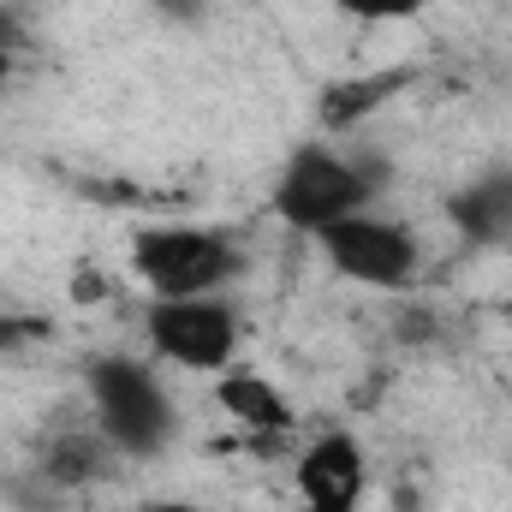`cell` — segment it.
Listing matches in <instances>:
<instances>
[{
  "instance_id": "4fadbf2b",
  "label": "cell",
  "mask_w": 512,
  "mask_h": 512,
  "mask_svg": "<svg viewBox=\"0 0 512 512\" xmlns=\"http://www.w3.org/2000/svg\"><path fill=\"white\" fill-rule=\"evenodd\" d=\"M143 6H155L161 18H173V24H197L215 0H143Z\"/></svg>"
},
{
  "instance_id": "8992f818",
  "label": "cell",
  "mask_w": 512,
  "mask_h": 512,
  "mask_svg": "<svg viewBox=\"0 0 512 512\" xmlns=\"http://www.w3.org/2000/svg\"><path fill=\"white\" fill-rule=\"evenodd\" d=\"M292 483H298L304 512H364V495H370L364 441L346 429H322L316 441L292 453Z\"/></svg>"
},
{
  "instance_id": "30bf717a",
  "label": "cell",
  "mask_w": 512,
  "mask_h": 512,
  "mask_svg": "<svg viewBox=\"0 0 512 512\" xmlns=\"http://www.w3.org/2000/svg\"><path fill=\"white\" fill-rule=\"evenodd\" d=\"M411 66H387V72H352V78H334L322 96H316V120L328 137H346V131H358L370 114H382L387 102L399 96V90H411Z\"/></svg>"
},
{
  "instance_id": "9a60e30c",
  "label": "cell",
  "mask_w": 512,
  "mask_h": 512,
  "mask_svg": "<svg viewBox=\"0 0 512 512\" xmlns=\"http://www.w3.org/2000/svg\"><path fill=\"white\" fill-rule=\"evenodd\" d=\"M12 72H18V54L0 48V102H6V90H12Z\"/></svg>"
},
{
  "instance_id": "7c38bea8",
  "label": "cell",
  "mask_w": 512,
  "mask_h": 512,
  "mask_svg": "<svg viewBox=\"0 0 512 512\" xmlns=\"http://www.w3.org/2000/svg\"><path fill=\"white\" fill-rule=\"evenodd\" d=\"M30 340H48V322L42 316H0V352H18Z\"/></svg>"
},
{
  "instance_id": "7a4b0ae2",
  "label": "cell",
  "mask_w": 512,
  "mask_h": 512,
  "mask_svg": "<svg viewBox=\"0 0 512 512\" xmlns=\"http://www.w3.org/2000/svg\"><path fill=\"white\" fill-rule=\"evenodd\" d=\"M84 405H90V423L102 429V441L120 453V459H161L179 435V405L167 382L155 376L149 358H131V352H102L90 358L84 370Z\"/></svg>"
},
{
  "instance_id": "ba28073f",
  "label": "cell",
  "mask_w": 512,
  "mask_h": 512,
  "mask_svg": "<svg viewBox=\"0 0 512 512\" xmlns=\"http://www.w3.org/2000/svg\"><path fill=\"white\" fill-rule=\"evenodd\" d=\"M215 405L251 435L256 453H286L292 435H298V405L268 382V376H256V370H227V376H215Z\"/></svg>"
},
{
  "instance_id": "6da1fadb",
  "label": "cell",
  "mask_w": 512,
  "mask_h": 512,
  "mask_svg": "<svg viewBox=\"0 0 512 512\" xmlns=\"http://www.w3.org/2000/svg\"><path fill=\"white\" fill-rule=\"evenodd\" d=\"M387 191V161L370 149H340L328 137L316 143H298L280 173H274V191H268V209L280 227L316 239L322 227L358 215V209H376Z\"/></svg>"
},
{
  "instance_id": "5b68a950",
  "label": "cell",
  "mask_w": 512,
  "mask_h": 512,
  "mask_svg": "<svg viewBox=\"0 0 512 512\" xmlns=\"http://www.w3.org/2000/svg\"><path fill=\"white\" fill-rule=\"evenodd\" d=\"M245 322L221 298H149L143 304V346L155 364L191 370V376H227L239 358Z\"/></svg>"
},
{
  "instance_id": "3957f363",
  "label": "cell",
  "mask_w": 512,
  "mask_h": 512,
  "mask_svg": "<svg viewBox=\"0 0 512 512\" xmlns=\"http://www.w3.org/2000/svg\"><path fill=\"white\" fill-rule=\"evenodd\" d=\"M245 268L251 256L227 227L155 221L131 233V274L149 298H221Z\"/></svg>"
},
{
  "instance_id": "2e32d148",
  "label": "cell",
  "mask_w": 512,
  "mask_h": 512,
  "mask_svg": "<svg viewBox=\"0 0 512 512\" xmlns=\"http://www.w3.org/2000/svg\"><path fill=\"white\" fill-rule=\"evenodd\" d=\"M501 316H507V328H512V292H507V298H501Z\"/></svg>"
},
{
  "instance_id": "9c48e42d",
  "label": "cell",
  "mask_w": 512,
  "mask_h": 512,
  "mask_svg": "<svg viewBox=\"0 0 512 512\" xmlns=\"http://www.w3.org/2000/svg\"><path fill=\"white\" fill-rule=\"evenodd\" d=\"M120 465V453L102 441L96 423H54L42 441H36V477L54 489V495H84L96 483H108Z\"/></svg>"
},
{
  "instance_id": "5bb4252c",
  "label": "cell",
  "mask_w": 512,
  "mask_h": 512,
  "mask_svg": "<svg viewBox=\"0 0 512 512\" xmlns=\"http://www.w3.org/2000/svg\"><path fill=\"white\" fill-rule=\"evenodd\" d=\"M137 512H221V507H191V501H143Z\"/></svg>"
},
{
  "instance_id": "52a82bcc",
  "label": "cell",
  "mask_w": 512,
  "mask_h": 512,
  "mask_svg": "<svg viewBox=\"0 0 512 512\" xmlns=\"http://www.w3.org/2000/svg\"><path fill=\"white\" fill-rule=\"evenodd\" d=\"M441 215L465 251H512V161L483 167L477 179L447 191Z\"/></svg>"
},
{
  "instance_id": "8fae6325",
  "label": "cell",
  "mask_w": 512,
  "mask_h": 512,
  "mask_svg": "<svg viewBox=\"0 0 512 512\" xmlns=\"http://www.w3.org/2000/svg\"><path fill=\"white\" fill-rule=\"evenodd\" d=\"M346 18H358V24H399V18H417V12H429L435 0H334Z\"/></svg>"
},
{
  "instance_id": "277c9868",
  "label": "cell",
  "mask_w": 512,
  "mask_h": 512,
  "mask_svg": "<svg viewBox=\"0 0 512 512\" xmlns=\"http://www.w3.org/2000/svg\"><path fill=\"white\" fill-rule=\"evenodd\" d=\"M310 245L322 251V262L340 280H352L364 292H393L399 298V292H411L423 280V239H417V227L399 221V215H382V209H358V215L322 227Z\"/></svg>"
}]
</instances>
